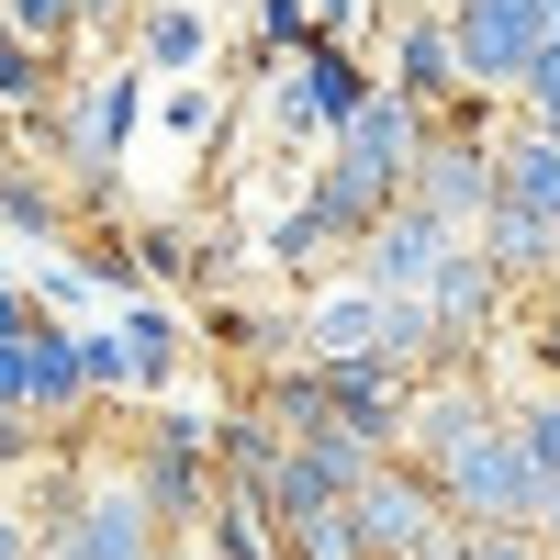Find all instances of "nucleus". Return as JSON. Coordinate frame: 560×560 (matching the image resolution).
<instances>
[{"label": "nucleus", "instance_id": "nucleus-1", "mask_svg": "<svg viewBox=\"0 0 560 560\" xmlns=\"http://www.w3.org/2000/svg\"><path fill=\"white\" fill-rule=\"evenodd\" d=\"M124 482H135V504L158 516V538L179 549L202 516H213V415H147V438H135V459H124Z\"/></svg>", "mask_w": 560, "mask_h": 560}, {"label": "nucleus", "instance_id": "nucleus-2", "mask_svg": "<svg viewBox=\"0 0 560 560\" xmlns=\"http://www.w3.org/2000/svg\"><path fill=\"white\" fill-rule=\"evenodd\" d=\"M560 34V0H448V57H459V90H516L527 57Z\"/></svg>", "mask_w": 560, "mask_h": 560}, {"label": "nucleus", "instance_id": "nucleus-3", "mask_svg": "<svg viewBox=\"0 0 560 560\" xmlns=\"http://www.w3.org/2000/svg\"><path fill=\"white\" fill-rule=\"evenodd\" d=\"M538 493L549 482H538V459L516 448V427H493V438H471L438 471V516L448 527H538Z\"/></svg>", "mask_w": 560, "mask_h": 560}, {"label": "nucleus", "instance_id": "nucleus-4", "mask_svg": "<svg viewBox=\"0 0 560 560\" xmlns=\"http://www.w3.org/2000/svg\"><path fill=\"white\" fill-rule=\"evenodd\" d=\"M135 113H147V79H135V68H90V79H68L57 102L34 113V135H57V158H68L79 179H113Z\"/></svg>", "mask_w": 560, "mask_h": 560}, {"label": "nucleus", "instance_id": "nucleus-5", "mask_svg": "<svg viewBox=\"0 0 560 560\" xmlns=\"http://www.w3.org/2000/svg\"><path fill=\"white\" fill-rule=\"evenodd\" d=\"M404 202L427 224H448V236H471V224L493 213V135L427 124V147H415V168H404Z\"/></svg>", "mask_w": 560, "mask_h": 560}, {"label": "nucleus", "instance_id": "nucleus-6", "mask_svg": "<svg viewBox=\"0 0 560 560\" xmlns=\"http://www.w3.org/2000/svg\"><path fill=\"white\" fill-rule=\"evenodd\" d=\"M45 549H68V560H168L158 516L135 504L124 471H79V493H68V516H57V538H45Z\"/></svg>", "mask_w": 560, "mask_h": 560}, {"label": "nucleus", "instance_id": "nucleus-7", "mask_svg": "<svg viewBox=\"0 0 560 560\" xmlns=\"http://www.w3.org/2000/svg\"><path fill=\"white\" fill-rule=\"evenodd\" d=\"M348 527L370 538V560H415L448 516H438V482H427V471H404V459H370L359 493H348Z\"/></svg>", "mask_w": 560, "mask_h": 560}, {"label": "nucleus", "instance_id": "nucleus-8", "mask_svg": "<svg viewBox=\"0 0 560 560\" xmlns=\"http://www.w3.org/2000/svg\"><path fill=\"white\" fill-rule=\"evenodd\" d=\"M459 236H448V224H427V213H415V202H393L382 224H370V236H359V292H382V303H415V292H427V280H438V258H448Z\"/></svg>", "mask_w": 560, "mask_h": 560}, {"label": "nucleus", "instance_id": "nucleus-9", "mask_svg": "<svg viewBox=\"0 0 560 560\" xmlns=\"http://www.w3.org/2000/svg\"><path fill=\"white\" fill-rule=\"evenodd\" d=\"M90 415V370H79V325H57L45 314L34 337H23V427L34 438H68Z\"/></svg>", "mask_w": 560, "mask_h": 560}, {"label": "nucleus", "instance_id": "nucleus-10", "mask_svg": "<svg viewBox=\"0 0 560 560\" xmlns=\"http://www.w3.org/2000/svg\"><path fill=\"white\" fill-rule=\"evenodd\" d=\"M292 348L314 370H337V359H382V292H359V280H314L303 314H292Z\"/></svg>", "mask_w": 560, "mask_h": 560}, {"label": "nucleus", "instance_id": "nucleus-11", "mask_svg": "<svg viewBox=\"0 0 560 560\" xmlns=\"http://www.w3.org/2000/svg\"><path fill=\"white\" fill-rule=\"evenodd\" d=\"M415 147H427V113H415L404 102V90H382V79H370V102L337 124V158H359L370 179H393V191H404V168H415Z\"/></svg>", "mask_w": 560, "mask_h": 560}, {"label": "nucleus", "instance_id": "nucleus-12", "mask_svg": "<svg viewBox=\"0 0 560 560\" xmlns=\"http://www.w3.org/2000/svg\"><path fill=\"white\" fill-rule=\"evenodd\" d=\"M382 90H404L415 113H448L459 102V57H448V12H393V79Z\"/></svg>", "mask_w": 560, "mask_h": 560}, {"label": "nucleus", "instance_id": "nucleus-13", "mask_svg": "<svg viewBox=\"0 0 560 560\" xmlns=\"http://www.w3.org/2000/svg\"><path fill=\"white\" fill-rule=\"evenodd\" d=\"M493 202H516V213L560 224V135H538L527 113L493 135Z\"/></svg>", "mask_w": 560, "mask_h": 560}, {"label": "nucleus", "instance_id": "nucleus-14", "mask_svg": "<svg viewBox=\"0 0 560 560\" xmlns=\"http://www.w3.org/2000/svg\"><path fill=\"white\" fill-rule=\"evenodd\" d=\"M0 224L12 236H68V191L34 179V168H0Z\"/></svg>", "mask_w": 560, "mask_h": 560}, {"label": "nucleus", "instance_id": "nucleus-15", "mask_svg": "<svg viewBox=\"0 0 560 560\" xmlns=\"http://www.w3.org/2000/svg\"><path fill=\"white\" fill-rule=\"evenodd\" d=\"M147 68H202L213 57V34H202V12H179V0H147Z\"/></svg>", "mask_w": 560, "mask_h": 560}, {"label": "nucleus", "instance_id": "nucleus-16", "mask_svg": "<svg viewBox=\"0 0 560 560\" xmlns=\"http://www.w3.org/2000/svg\"><path fill=\"white\" fill-rule=\"evenodd\" d=\"M258 247H269V269H292V280H325V269H337V236H325V224H314L303 202L280 213V224H269Z\"/></svg>", "mask_w": 560, "mask_h": 560}, {"label": "nucleus", "instance_id": "nucleus-17", "mask_svg": "<svg viewBox=\"0 0 560 560\" xmlns=\"http://www.w3.org/2000/svg\"><path fill=\"white\" fill-rule=\"evenodd\" d=\"M202 280V269H224V247H202L191 224H147V236H135V280Z\"/></svg>", "mask_w": 560, "mask_h": 560}, {"label": "nucleus", "instance_id": "nucleus-18", "mask_svg": "<svg viewBox=\"0 0 560 560\" xmlns=\"http://www.w3.org/2000/svg\"><path fill=\"white\" fill-rule=\"evenodd\" d=\"M0 23H12V34L34 45V57H45V68H57V57H68V45H79V0H0Z\"/></svg>", "mask_w": 560, "mask_h": 560}, {"label": "nucleus", "instance_id": "nucleus-19", "mask_svg": "<svg viewBox=\"0 0 560 560\" xmlns=\"http://www.w3.org/2000/svg\"><path fill=\"white\" fill-rule=\"evenodd\" d=\"M504 427H516V448L538 459V482H560V382H538L516 415H504Z\"/></svg>", "mask_w": 560, "mask_h": 560}, {"label": "nucleus", "instance_id": "nucleus-20", "mask_svg": "<svg viewBox=\"0 0 560 560\" xmlns=\"http://www.w3.org/2000/svg\"><path fill=\"white\" fill-rule=\"evenodd\" d=\"M516 113H527L538 135H560V34H549L538 57H527V79H516Z\"/></svg>", "mask_w": 560, "mask_h": 560}, {"label": "nucleus", "instance_id": "nucleus-21", "mask_svg": "<svg viewBox=\"0 0 560 560\" xmlns=\"http://www.w3.org/2000/svg\"><path fill=\"white\" fill-rule=\"evenodd\" d=\"M459 560H549L527 527H459Z\"/></svg>", "mask_w": 560, "mask_h": 560}, {"label": "nucleus", "instance_id": "nucleus-22", "mask_svg": "<svg viewBox=\"0 0 560 560\" xmlns=\"http://www.w3.org/2000/svg\"><path fill=\"white\" fill-rule=\"evenodd\" d=\"M258 45H314V12L303 0H258Z\"/></svg>", "mask_w": 560, "mask_h": 560}, {"label": "nucleus", "instance_id": "nucleus-23", "mask_svg": "<svg viewBox=\"0 0 560 560\" xmlns=\"http://www.w3.org/2000/svg\"><path fill=\"white\" fill-rule=\"evenodd\" d=\"M303 12H314V34H325V45H348L370 12H382V0H303Z\"/></svg>", "mask_w": 560, "mask_h": 560}, {"label": "nucleus", "instance_id": "nucleus-24", "mask_svg": "<svg viewBox=\"0 0 560 560\" xmlns=\"http://www.w3.org/2000/svg\"><path fill=\"white\" fill-rule=\"evenodd\" d=\"M34 325H45V303H34V292H12V280H0V348H23Z\"/></svg>", "mask_w": 560, "mask_h": 560}, {"label": "nucleus", "instance_id": "nucleus-25", "mask_svg": "<svg viewBox=\"0 0 560 560\" xmlns=\"http://www.w3.org/2000/svg\"><path fill=\"white\" fill-rule=\"evenodd\" d=\"M213 124H224L213 90H179V102H168V135H213Z\"/></svg>", "mask_w": 560, "mask_h": 560}, {"label": "nucleus", "instance_id": "nucleus-26", "mask_svg": "<svg viewBox=\"0 0 560 560\" xmlns=\"http://www.w3.org/2000/svg\"><path fill=\"white\" fill-rule=\"evenodd\" d=\"M538 370L560 382V303H549V292H538Z\"/></svg>", "mask_w": 560, "mask_h": 560}, {"label": "nucleus", "instance_id": "nucleus-27", "mask_svg": "<svg viewBox=\"0 0 560 560\" xmlns=\"http://www.w3.org/2000/svg\"><path fill=\"white\" fill-rule=\"evenodd\" d=\"M124 12H147V0H79V34H113Z\"/></svg>", "mask_w": 560, "mask_h": 560}, {"label": "nucleus", "instance_id": "nucleus-28", "mask_svg": "<svg viewBox=\"0 0 560 560\" xmlns=\"http://www.w3.org/2000/svg\"><path fill=\"white\" fill-rule=\"evenodd\" d=\"M527 538H538V549H549V560H560V482H549V493H538V527H527Z\"/></svg>", "mask_w": 560, "mask_h": 560}, {"label": "nucleus", "instance_id": "nucleus-29", "mask_svg": "<svg viewBox=\"0 0 560 560\" xmlns=\"http://www.w3.org/2000/svg\"><path fill=\"white\" fill-rule=\"evenodd\" d=\"M23 135H34V124H12V113H0V168H23Z\"/></svg>", "mask_w": 560, "mask_h": 560}, {"label": "nucleus", "instance_id": "nucleus-30", "mask_svg": "<svg viewBox=\"0 0 560 560\" xmlns=\"http://www.w3.org/2000/svg\"><path fill=\"white\" fill-rule=\"evenodd\" d=\"M404 12H448V0H404Z\"/></svg>", "mask_w": 560, "mask_h": 560}, {"label": "nucleus", "instance_id": "nucleus-31", "mask_svg": "<svg viewBox=\"0 0 560 560\" xmlns=\"http://www.w3.org/2000/svg\"><path fill=\"white\" fill-rule=\"evenodd\" d=\"M549 303H560V269H549Z\"/></svg>", "mask_w": 560, "mask_h": 560}, {"label": "nucleus", "instance_id": "nucleus-32", "mask_svg": "<svg viewBox=\"0 0 560 560\" xmlns=\"http://www.w3.org/2000/svg\"><path fill=\"white\" fill-rule=\"evenodd\" d=\"M34 560H68V549H34Z\"/></svg>", "mask_w": 560, "mask_h": 560}, {"label": "nucleus", "instance_id": "nucleus-33", "mask_svg": "<svg viewBox=\"0 0 560 560\" xmlns=\"http://www.w3.org/2000/svg\"><path fill=\"white\" fill-rule=\"evenodd\" d=\"M168 560H202V549H168Z\"/></svg>", "mask_w": 560, "mask_h": 560}]
</instances>
